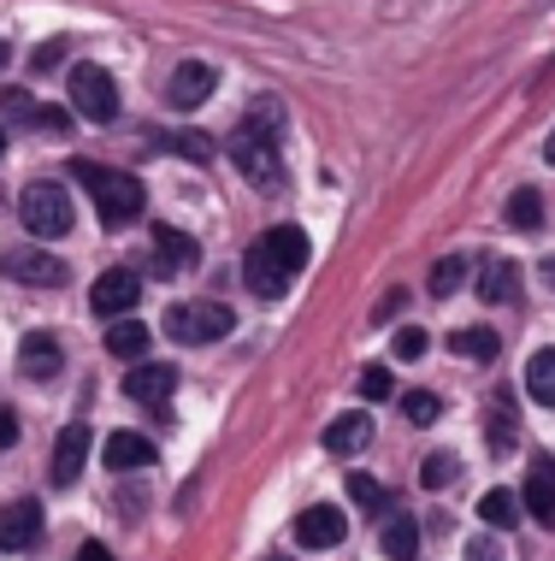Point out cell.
Returning <instances> with one entry per match:
<instances>
[{
    "mask_svg": "<svg viewBox=\"0 0 555 561\" xmlns=\"http://www.w3.org/2000/svg\"><path fill=\"white\" fill-rule=\"evenodd\" d=\"M302 266H308V231H302V225H278V231H266L248 249L243 278H248V290L261 296V301H273V296L290 290V278Z\"/></svg>",
    "mask_w": 555,
    "mask_h": 561,
    "instance_id": "6da1fadb",
    "label": "cell"
},
{
    "mask_svg": "<svg viewBox=\"0 0 555 561\" xmlns=\"http://www.w3.org/2000/svg\"><path fill=\"white\" fill-rule=\"evenodd\" d=\"M71 178L89 190V202H95V214H101L107 231H125V225L142 219L148 195L130 172H107V165H95V160H71Z\"/></svg>",
    "mask_w": 555,
    "mask_h": 561,
    "instance_id": "7a4b0ae2",
    "label": "cell"
},
{
    "mask_svg": "<svg viewBox=\"0 0 555 561\" xmlns=\"http://www.w3.org/2000/svg\"><path fill=\"white\" fill-rule=\"evenodd\" d=\"M231 308L224 301H172L166 308V337L177 343H219L231 337Z\"/></svg>",
    "mask_w": 555,
    "mask_h": 561,
    "instance_id": "3957f363",
    "label": "cell"
},
{
    "mask_svg": "<svg viewBox=\"0 0 555 561\" xmlns=\"http://www.w3.org/2000/svg\"><path fill=\"white\" fill-rule=\"evenodd\" d=\"M66 95H71V113L89 118V125H113L118 118V83L101 66H71Z\"/></svg>",
    "mask_w": 555,
    "mask_h": 561,
    "instance_id": "277c9868",
    "label": "cell"
},
{
    "mask_svg": "<svg viewBox=\"0 0 555 561\" xmlns=\"http://www.w3.org/2000/svg\"><path fill=\"white\" fill-rule=\"evenodd\" d=\"M19 219H24V231L30 237H66L71 231V195L59 190V184H30L19 195Z\"/></svg>",
    "mask_w": 555,
    "mask_h": 561,
    "instance_id": "5b68a950",
    "label": "cell"
},
{
    "mask_svg": "<svg viewBox=\"0 0 555 561\" xmlns=\"http://www.w3.org/2000/svg\"><path fill=\"white\" fill-rule=\"evenodd\" d=\"M0 272H7L12 284H36V290H42V284L59 290V284L71 278V266L59 261V254H48L42 242H19V249H7V254H0Z\"/></svg>",
    "mask_w": 555,
    "mask_h": 561,
    "instance_id": "8992f818",
    "label": "cell"
},
{
    "mask_svg": "<svg viewBox=\"0 0 555 561\" xmlns=\"http://www.w3.org/2000/svg\"><path fill=\"white\" fill-rule=\"evenodd\" d=\"M231 165L248 178V184H273L278 178V136H266L254 125H236L231 130Z\"/></svg>",
    "mask_w": 555,
    "mask_h": 561,
    "instance_id": "52a82bcc",
    "label": "cell"
},
{
    "mask_svg": "<svg viewBox=\"0 0 555 561\" xmlns=\"http://www.w3.org/2000/svg\"><path fill=\"white\" fill-rule=\"evenodd\" d=\"M137 296H142V272L113 266V272H101V278H95V290H89V308H95L101 320H125V313L137 308Z\"/></svg>",
    "mask_w": 555,
    "mask_h": 561,
    "instance_id": "ba28073f",
    "label": "cell"
},
{
    "mask_svg": "<svg viewBox=\"0 0 555 561\" xmlns=\"http://www.w3.org/2000/svg\"><path fill=\"white\" fill-rule=\"evenodd\" d=\"M343 538H349V514H343V508L320 503V508L296 514V543H302V550H337Z\"/></svg>",
    "mask_w": 555,
    "mask_h": 561,
    "instance_id": "9c48e42d",
    "label": "cell"
},
{
    "mask_svg": "<svg viewBox=\"0 0 555 561\" xmlns=\"http://www.w3.org/2000/svg\"><path fill=\"white\" fill-rule=\"evenodd\" d=\"M125 390H130V402L166 414V408H172V390H177V373L166 367V360H137V367H130V378H125Z\"/></svg>",
    "mask_w": 555,
    "mask_h": 561,
    "instance_id": "30bf717a",
    "label": "cell"
},
{
    "mask_svg": "<svg viewBox=\"0 0 555 561\" xmlns=\"http://www.w3.org/2000/svg\"><path fill=\"white\" fill-rule=\"evenodd\" d=\"M36 538H42V508L30 503V496L0 508V550H30Z\"/></svg>",
    "mask_w": 555,
    "mask_h": 561,
    "instance_id": "8fae6325",
    "label": "cell"
},
{
    "mask_svg": "<svg viewBox=\"0 0 555 561\" xmlns=\"http://www.w3.org/2000/svg\"><path fill=\"white\" fill-rule=\"evenodd\" d=\"M520 503H527V514L537 526H555V461H550V455H537V461H532Z\"/></svg>",
    "mask_w": 555,
    "mask_h": 561,
    "instance_id": "7c38bea8",
    "label": "cell"
},
{
    "mask_svg": "<svg viewBox=\"0 0 555 561\" xmlns=\"http://www.w3.org/2000/svg\"><path fill=\"white\" fill-rule=\"evenodd\" d=\"M213 83H219V71L207 66V59H184V66L172 71V107H201L207 95H213Z\"/></svg>",
    "mask_w": 555,
    "mask_h": 561,
    "instance_id": "4fadbf2b",
    "label": "cell"
},
{
    "mask_svg": "<svg viewBox=\"0 0 555 561\" xmlns=\"http://www.w3.org/2000/svg\"><path fill=\"white\" fill-rule=\"evenodd\" d=\"M83 461H89V426L71 420V426L59 432V444H54V484H59V491L83 479Z\"/></svg>",
    "mask_w": 555,
    "mask_h": 561,
    "instance_id": "5bb4252c",
    "label": "cell"
},
{
    "mask_svg": "<svg viewBox=\"0 0 555 561\" xmlns=\"http://www.w3.org/2000/svg\"><path fill=\"white\" fill-rule=\"evenodd\" d=\"M195 261H201V249L184 231H154V266H148L154 278H184Z\"/></svg>",
    "mask_w": 555,
    "mask_h": 561,
    "instance_id": "9a60e30c",
    "label": "cell"
},
{
    "mask_svg": "<svg viewBox=\"0 0 555 561\" xmlns=\"http://www.w3.org/2000/svg\"><path fill=\"white\" fill-rule=\"evenodd\" d=\"M154 437L142 432H113L107 449H101V461H107V473H130V467H154Z\"/></svg>",
    "mask_w": 555,
    "mask_h": 561,
    "instance_id": "2e32d148",
    "label": "cell"
},
{
    "mask_svg": "<svg viewBox=\"0 0 555 561\" xmlns=\"http://www.w3.org/2000/svg\"><path fill=\"white\" fill-rule=\"evenodd\" d=\"M59 367H66V348H59L48 331H30V337L19 343V373L24 378H54Z\"/></svg>",
    "mask_w": 555,
    "mask_h": 561,
    "instance_id": "e0dca14e",
    "label": "cell"
},
{
    "mask_svg": "<svg viewBox=\"0 0 555 561\" xmlns=\"http://www.w3.org/2000/svg\"><path fill=\"white\" fill-rule=\"evenodd\" d=\"M372 444V414H337L332 426H325V455H361Z\"/></svg>",
    "mask_w": 555,
    "mask_h": 561,
    "instance_id": "ac0fdd59",
    "label": "cell"
},
{
    "mask_svg": "<svg viewBox=\"0 0 555 561\" xmlns=\"http://www.w3.org/2000/svg\"><path fill=\"white\" fill-rule=\"evenodd\" d=\"M0 113H7L12 125H36V130H66V113H48V107H36V95H30V89H7V95H0Z\"/></svg>",
    "mask_w": 555,
    "mask_h": 561,
    "instance_id": "d6986e66",
    "label": "cell"
},
{
    "mask_svg": "<svg viewBox=\"0 0 555 561\" xmlns=\"http://www.w3.org/2000/svg\"><path fill=\"white\" fill-rule=\"evenodd\" d=\"M148 343H154V331L142 320H113V331H107V355H118V360H142Z\"/></svg>",
    "mask_w": 555,
    "mask_h": 561,
    "instance_id": "ffe728a7",
    "label": "cell"
},
{
    "mask_svg": "<svg viewBox=\"0 0 555 561\" xmlns=\"http://www.w3.org/2000/svg\"><path fill=\"white\" fill-rule=\"evenodd\" d=\"M449 348H455V360H497L502 355V337L490 325H467L449 337Z\"/></svg>",
    "mask_w": 555,
    "mask_h": 561,
    "instance_id": "44dd1931",
    "label": "cell"
},
{
    "mask_svg": "<svg viewBox=\"0 0 555 561\" xmlns=\"http://www.w3.org/2000/svg\"><path fill=\"white\" fill-rule=\"evenodd\" d=\"M520 514H527V503H520L514 491H485V496H478V520L497 526V533H502V526H520Z\"/></svg>",
    "mask_w": 555,
    "mask_h": 561,
    "instance_id": "7402d4cb",
    "label": "cell"
},
{
    "mask_svg": "<svg viewBox=\"0 0 555 561\" xmlns=\"http://www.w3.org/2000/svg\"><path fill=\"white\" fill-rule=\"evenodd\" d=\"M527 390L537 408H555V348H537L527 360Z\"/></svg>",
    "mask_w": 555,
    "mask_h": 561,
    "instance_id": "603a6c76",
    "label": "cell"
},
{
    "mask_svg": "<svg viewBox=\"0 0 555 561\" xmlns=\"http://www.w3.org/2000/svg\"><path fill=\"white\" fill-rule=\"evenodd\" d=\"M520 290V266L514 261H485V272H478V296L485 301H508Z\"/></svg>",
    "mask_w": 555,
    "mask_h": 561,
    "instance_id": "cb8c5ba5",
    "label": "cell"
},
{
    "mask_svg": "<svg viewBox=\"0 0 555 561\" xmlns=\"http://www.w3.org/2000/svg\"><path fill=\"white\" fill-rule=\"evenodd\" d=\"M379 543H384L390 561H414L419 556V520H390Z\"/></svg>",
    "mask_w": 555,
    "mask_h": 561,
    "instance_id": "d4e9b609",
    "label": "cell"
},
{
    "mask_svg": "<svg viewBox=\"0 0 555 561\" xmlns=\"http://www.w3.org/2000/svg\"><path fill=\"white\" fill-rule=\"evenodd\" d=\"M461 284H467V261H461V254H443V261L431 266V296L449 301V296L461 290Z\"/></svg>",
    "mask_w": 555,
    "mask_h": 561,
    "instance_id": "484cf974",
    "label": "cell"
},
{
    "mask_svg": "<svg viewBox=\"0 0 555 561\" xmlns=\"http://www.w3.org/2000/svg\"><path fill=\"white\" fill-rule=\"evenodd\" d=\"M455 473H461V461L449 449H438V455H426V467H419V484H426V491H449Z\"/></svg>",
    "mask_w": 555,
    "mask_h": 561,
    "instance_id": "4316f807",
    "label": "cell"
},
{
    "mask_svg": "<svg viewBox=\"0 0 555 561\" xmlns=\"http://www.w3.org/2000/svg\"><path fill=\"white\" fill-rule=\"evenodd\" d=\"M508 225H520V231H537V225H544V202H537V190H514V202H508Z\"/></svg>",
    "mask_w": 555,
    "mask_h": 561,
    "instance_id": "83f0119b",
    "label": "cell"
},
{
    "mask_svg": "<svg viewBox=\"0 0 555 561\" xmlns=\"http://www.w3.org/2000/svg\"><path fill=\"white\" fill-rule=\"evenodd\" d=\"M172 154H184V160H195V165H207V160L219 154V148H213V136H207V130H177V136H172Z\"/></svg>",
    "mask_w": 555,
    "mask_h": 561,
    "instance_id": "f1b7e54d",
    "label": "cell"
},
{
    "mask_svg": "<svg viewBox=\"0 0 555 561\" xmlns=\"http://www.w3.org/2000/svg\"><path fill=\"white\" fill-rule=\"evenodd\" d=\"M243 125L266 130V136H278V130H284V107H278L273 95H254V101H248V118H243Z\"/></svg>",
    "mask_w": 555,
    "mask_h": 561,
    "instance_id": "f546056e",
    "label": "cell"
},
{
    "mask_svg": "<svg viewBox=\"0 0 555 561\" xmlns=\"http://www.w3.org/2000/svg\"><path fill=\"white\" fill-rule=\"evenodd\" d=\"M402 414H408L414 426H431V420L443 414V402L431 397V390H408V397H402Z\"/></svg>",
    "mask_w": 555,
    "mask_h": 561,
    "instance_id": "4dcf8cb0",
    "label": "cell"
},
{
    "mask_svg": "<svg viewBox=\"0 0 555 561\" xmlns=\"http://www.w3.org/2000/svg\"><path fill=\"white\" fill-rule=\"evenodd\" d=\"M355 390H361L367 402H390V397H396V378H390V367H367Z\"/></svg>",
    "mask_w": 555,
    "mask_h": 561,
    "instance_id": "1f68e13d",
    "label": "cell"
},
{
    "mask_svg": "<svg viewBox=\"0 0 555 561\" xmlns=\"http://www.w3.org/2000/svg\"><path fill=\"white\" fill-rule=\"evenodd\" d=\"M349 496H355L361 508H384V503H390V491H384L379 479H367V473H349Z\"/></svg>",
    "mask_w": 555,
    "mask_h": 561,
    "instance_id": "d6a6232c",
    "label": "cell"
},
{
    "mask_svg": "<svg viewBox=\"0 0 555 561\" xmlns=\"http://www.w3.org/2000/svg\"><path fill=\"white\" fill-rule=\"evenodd\" d=\"M426 348H431V337H426V331H419V325L396 331V360H419V355H426Z\"/></svg>",
    "mask_w": 555,
    "mask_h": 561,
    "instance_id": "836d02e7",
    "label": "cell"
},
{
    "mask_svg": "<svg viewBox=\"0 0 555 561\" xmlns=\"http://www.w3.org/2000/svg\"><path fill=\"white\" fill-rule=\"evenodd\" d=\"M59 59H66V48H59V42H42V48L30 54V71H36V78H48V71H59Z\"/></svg>",
    "mask_w": 555,
    "mask_h": 561,
    "instance_id": "e575fe53",
    "label": "cell"
},
{
    "mask_svg": "<svg viewBox=\"0 0 555 561\" xmlns=\"http://www.w3.org/2000/svg\"><path fill=\"white\" fill-rule=\"evenodd\" d=\"M12 444H19V414L0 408V449H12Z\"/></svg>",
    "mask_w": 555,
    "mask_h": 561,
    "instance_id": "d590c367",
    "label": "cell"
},
{
    "mask_svg": "<svg viewBox=\"0 0 555 561\" xmlns=\"http://www.w3.org/2000/svg\"><path fill=\"white\" fill-rule=\"evenodd\" d=\"M402 301H408V296H402V290H390V296L379 301V308H372V320H396V313H402Z\"/></svg>",
    "mask_w": 555,
    "mask_h": 561,
    "instance_id": "8d00e7d4",
    "label": "cell"
},
{
    "mask_svg": "<svg viewBox=\"0 0 555 561\" xmlns=\"http://www.w3.org/2000/svg\"><path fill=\"white\" fill-rule=\"evenodd\" d=\"M508 432H520V426H508V420H490V449H508V444H514V437H508Z\"/></svg>",
    "mask_w": 555,
    "mask_h": 561,
    "instance_id": "74e56055",
    "label": "cell"
},
{
    "mask_svg": "<svg viewBox=\"0 0 555 561\" xmlns=\"http://www.w3.org/2000/svg\"><path fill=\"white\" fill-rule=\"evenodd\" d=\"M467 561H497V543H490V538H473V543H467Z\"/></svg>",
    "mask_w": 555,
    "mask_h": 561,
    "instance_id": "f35d334b",
    "label": "cell"
},
{
    "mask_svg": "<svg viewBox=\"0 0 555 561\" xmlns=\"http://www.w3.org/2000/svg\"><path fill=\"white\" fill-rule=\"evenodd\" d=\"M78 561H113V550H107V543H95V538H89L83 550H78Z\"/></svg>",
    "mask_w": 555,
    "mask_h": 561,
    "instance_id": "ab89813d",
    "label": "cell"
},
{
    "mask_svg": "<svg viewBox=\"0 0 555 561\" xmlns=\"http://www.w3.org/2000/svg\"><path fill=\"white\" fill-rule=\"evenodd\" d=\"M537 272H544V284H550V290H555V254H550V261L537 266Z\"/></svg>",
    "mask_w": 555,
    "mask_h": 561,
    "instance_id": "60d3db41",
    "label": "cell"
},
{
    "mask_svg": "<svg viewBox=\"0 0 555 561\" xmlns=\"http://www.w3.org/2000/svg\"><path fill=\"white\" fill-rule=\"evenodd\" d=\"M544 160H550V165H555V130H550V148H544Z\"/></svg>",
    "mask_w": 555,
    "mask_h": 561,
    "instance_id": "b9f144b4",
    "label": "cell"
},
{
    "mask_svg": "<svg viewBox=\"0 0 555 561\" xmlns=\"http://www.w3.org/2000/svg\"><path fill=\"white\" fill-rule=\"evenodd\" d=\"M0 71H7V42H0Z\"/></svg>",
    "mask_w": 555,
    "mask_h": 561,
    "instance_id": "7bdbcfd3",
    "label": "cell"
},
{
    "mask_svg": "<svg viewBox=\"0 0 555 561\" xmlns=\"http://www.w3.org/2000/svg\"><path fill=\"white\" fill-rule=\"evenodd\" d=\"M0 154H7V130H0Z\"/></svg>",
    "mask_w": 555,
    "mask_h": 561,
    "instance_id": "ee69618b",
    "label": "cell"
}]
</instances>
